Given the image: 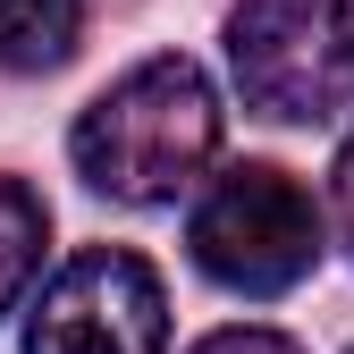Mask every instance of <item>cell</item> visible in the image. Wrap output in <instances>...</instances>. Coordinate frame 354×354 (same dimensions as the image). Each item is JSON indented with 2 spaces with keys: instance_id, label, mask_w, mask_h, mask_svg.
<instances>
[{
  "instance_id": "6da1fadb",
  "label": "cell",
  "mask_w": 354,
  "mask_h": 354,
  "mask_svg": "<svg viewBox=\"0 0 354 354\" xmlns=\"http://www.w3.org/2000/svg\"><path fill=\"white\" fill-rule=\"evenodd\" d=\"M68 152H76V177L110 203H136V211L177 203L219 152V93L186 51H160L84 102Z\"/></svg>"
},
{
  "instance_id": "3957f363",
  "label": "cell",
  "mask_w": 354,
  "mask_h": 354,
  "mask_svg": "<svg viewBox=\"0 0 354 354\" xmlns=\"http://www.w3.org/2000/svg\"><path fill=\"white\" fill-rule=\"evenodd\" d=\"M236 93L279 127H321L354 102V0H236Z\"/></svg>"
},
{
  "instance_id": "8992f818",
  "label": "cell",
  "mask_w": 354,
  "mask_h": 354,
  "mask_svg": "<svg viewBox=\"0 0 354 354\" xmlns=\"http://www.w3.org/2000/svg\"><path fill=\"white\" fill-rule=\"evenodd\" d=\"M42 245H51V211H42L34 186L0 177V313H17V295L42 270Z\"/></svg>"
},
{
  "instance_id": "7a4b0ae2",
  "label": "cell",
  "mask_w": 354,
  "mask_h": 354,
  "mask_svg": "<svg viewBox=\"0 0 354 354\" xmlns=\"http://www.w3.org/2000/svg\"><path fill=\"white\" fill-rule=\"evenodd\" d=\"M186 245H194V270L228 295H287L313 279L321 261V211L313 194L295 186L287 169L270 160H236L211 177V194L186 219Z\"/></svg>"
},
{
  "instance_id": "52a82bcc",
  "label": "cell",
  "mask_w": 354,
  "mask_h": 354,
  "mask_svg": "<svg viewBox=\"0 0 354 354\" xmlns=\"http://www.w3.org/2000/svg\"><path fill=\"white\" fill-rule=\"evenodd\" d=\"M194 354H295V337H279V329H211Z\"/></svg>"
},
{
  "instance_id": "5b68a950",
  "label": "cell",
  "mask_w": 354,
  "mask_h": 354,
  "mask_svg": "<svg viewBox=\"0 0 354 354\" xmlns=\"http://www.w3.org/2000/svg\"><path fill=\"white\" fill-rule=\"evenodd\" d=\"M76 34H84V0H0V68L9 76L68 68Z\"/></svg>"
},
{
  "instance_id": "277c9868",
  "label": "cell",
  "mask_w": 354,
  "mask_h": 354,
  "mask_svg": "<svg viewBox=\"0 0 354 354\" xmlns=\"http://www.w3.org/2000/svg\"><path fill=\"white\" fill-rule=\"evenodd\" d=\"M160 346H169L160 270L118 245L76 253L26 313V354H160Z\"/></svg>"
},
{
  "instance_id": "ba28073f",
  "label": "cell",
  "mask_w": 354,
  "mask_h": 354,
  "mask_svg": "<svg viewBox=\"0 0 354 354\" xmlns=\"http://www.w3.org/2000/svg\"><path fill=\"white\" fill-rule=\"evenodd\" d=\"M329 219H337V236H346V253H354V136H346V152H337V169H329Z\"/></svg>"
}]
</instances>
